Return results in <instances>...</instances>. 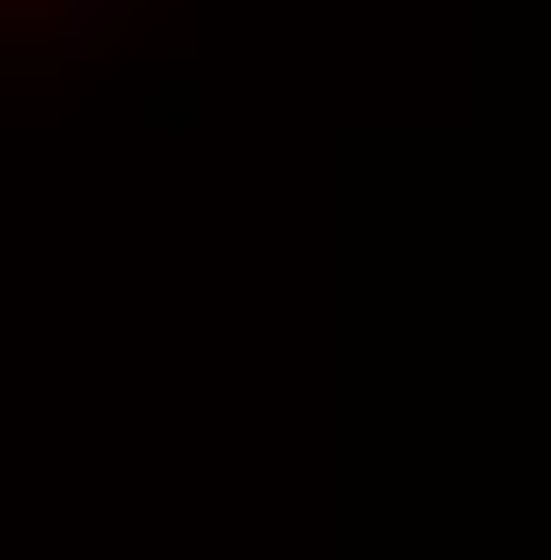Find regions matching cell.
Segmentation results:
<instances>
[{
	"label": "cell",
	"mask_w": 551,
	"mask_h": 560,
	"mask_svg": "<svg viewBox=\"0 0 551 560\" xmlns=\"http://www.w3.org/2000/svg\"><path fill=\"white\" fill-rule=\"evenodd\" d=\"M61 18H69L61 52H69V61H78V52H86V44H95V35H104V26L121 18V0H61Z\"/></svg>",
	"instance_id": "1"
},
{
	"label": "cell",
	"mask_w": 551,
	"mask_h": 560,
	"mask_svg": "<svg viewBox=\"0 0 551 560\" xmlns=\"http://www.w3.org/2000/svg\"><path fill=\"white\" fill-rule=\"evenodd\" d=\"M146 121H155V130H181V121H190V78H173V86L155 95V113H146Z\"/></svg>",
	"instance_id": "2"
}]
</instances>
